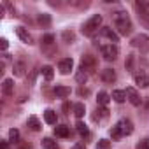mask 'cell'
<instances>
[{
	"mask_svg": "<svg viewBox=\"0 0 149 149\" xmlns=\"http://www.w3.org/2000/svg\"><path fill=\"white\" fill-rule=\"evenodd\" d=\"M112 21H114V25H116V28L121 35H130L133 32V25H132V19L126 14V11H114L112 13Z\"/></svg>",
	"mask_w": 149,
	"mask_h": 149,
	"instance_id": "cell-1",
	"label": "cell"
},
{
	"mask_svg": "<svg viewBox=\"0 0 149 149\" xmlns=\"http://www.w3.org/2000/svg\"><path fill=\"white\" fill-rule=\"evenodd\" d=\"M100 25H102V16H100V14H95V16H91V18L83 25L81 32H83L84 35H88V37H93V35L98 32Z\"/></svg>",
	"mask_w": 149,
	"mask_h": 149,
	"instance_id": "cell-2",
	"label": "cell"
},
{
	"mask_svg": "<svg viewBox=\"0 0 149 149\" xmlns=\"http://www.w3.org/2000/svg\"><path fill=\"white\" fill-rule=\"evenodd\" d=\"M100 54L104 56V60L112 61V60L118 58V54H119V47H118L116 44H104V46H100Z\"/></svg>",
	"mask_w": 149,
	"mask_h": 149,
	"instance_id": "cell-3",
	"label": "cell"
},
{
	"mask_svg": "<svg viewBox=\"0 0 149 149\" xmlns=\"http://www.w3.org/2000/svg\"><path fill=\"white\" fill-rule=\"evenodd\" d=\"M116 126L119 128V132L123 133V137H126V135H132V133H133V123H132L128 118H121V119L116 123Z\"/></svg>",
	"mask_w": 149,
	"mask_h": 149,
	"instance_id": "cell-4",
	"label": "cell"
},
{
	"mask_svg": "<svg viewBox=\"0 0 149 149\" xmlns=\"http://www.w3.org/2000/svg\"><path fill=\"white\" fill-rule=\"evenodd\" d=\"M81 68H84L88 74L93 72V70L97 68V60H95L91 54H84V56L81 58Z\"/></svg>",
	"mask_w": 149,
	"mask_h": 149,
	"instance_id": "cell-5",
	"label": "cell"
},
{
	"mask_svg": "<svg viewBox=\"0 0 149 149\" xmlns=\"http://www.w3.org/2000/svg\"><path fill=\"white\" fill-rule=\"evenodd\" d=\"M125 93H126V98L130 100V104H132V105H135V107H139V105H140V102H142V100H140V95L137 93V90H135V88L128 86V88L125 90Z\"/></svg>",
	"mask_w": 149,
	"mask_h": 149,
	"instance_id": "cell-6",
	"label": "cell"
},
{
	"mask_svg": "<svg viewBox=\"0 0 149 149\" xmlns=\"http://www.w3.org/2000/svg\"><path fill=\"white\" fill-rule=\"evenodd\" d=\"M133 81H135V84H137L139 88H146V86H149V77H147V74L142 72V70H139V72L133 74Z\"/></svg>",
	"mask_w": 149,
	"mask_h": 149,
	"instance_id": "cell-7",
	"label": "cell"
},
{
	"mask_svg": "<svg viewBox=\"0 0 149 149\" xmlns=\"http://www.w3.org/2000/svg\"><path fill=\"white\" fill-rule=\"evenodd\" d=\"M100 79L107 84H112L116 81V72L112 68H104V70H100Z\"/></svg>",
	"mask_w": 149,
	"mask_h": 149,
	"instance_id": "cell-8",
	"label": "cell"
},
{
	"mask_svg": "<svg viewBox=\"0 0 149 149\" xmlns=\"http://www.w3.org/2000/svg\"><path fill=\"white\" fill-rule=\"evenodd\" d=\"M72 67H74V60H72V58H63V60H60V63H58V68H60V72L63 74V76L70 74Z\"/></svg>",
	"mask_w": 149,
	"mask_h": 149,
	"instance_id": "cell-9",
	"label": "cell"
},
{
	"mask_svg": "<svg viewBox=\"0 0 149 149\" xmlns=\"http://www.w3.org/2000/svg\"><path fill=\"white\" fill-rule=\"evenodd\" d=\"M25 70H26V65H25L23 60H16L13 63V74H14L16 77H23L25 76Z\"/></svg>",
	"mask_w": 149,
	"mask_h": 149,
	"instance_id": "cell-10",
	"label": "cell"
},
{
	"mask_svg": "<svg viewBox=\"0 0 149 149\" xmlns=\"http://www.w3.org/2000/svg\"><path fill=\"white\" fill-rule=\"evenodd\" d=\"M102 35H104L105 39H109V44L119 42V35H118L112 28H109V26H104V28H102Z\"/></svg>",
	"mask_w": 149,
	"mask_h": 149,
	"instance_id": "cell-11",
	"label": "cell"
},
{
	"mask_svg": "<svg viewBox=\"0 0 149 149\" xmlns=\"http://www.w3.org/2000/svg\"><path fill=\"white\" fill-rule=\"evenodd\" d=\"M16 33H18V37H19L25 44H33V37L30 35V32H28L25 26H18V28H16Z\"/></svg>",
	"mask_w": 149,
	"mask_h": 149,
	"instance_id": "cell-12",
	"label": "cell"
},
{
	"mask_svg": "<svg viewBox=\"0 0 149 149\" xmlns=\"http://www.w3.org/2000/svg\"><path fill=\"white\" fill-rule=\"evenodd\" d=\"M2 93L6 97H11L14 93V81L13 79H4V83H2Z\"/></svg>",
	"mask_w": 149,
	"mask_h": 149,
	"instance_id": "cell-13",
	"label": "cell"
},
{
	"mask_svg": "<svg viewBox=\"0 0 149 149\" xmlns=\"http://www.w3.org/2000/svg\"><path fill=\"white\" fill-rule=\"evenodd\" d=\"M132 46L142 47V51H146V49H147V37H146V35H137V37L132 40Z\"/></svg>",
	"mask_w": 149,
	"mask_h": 149,
	"instance_id": "cell-14",
	"label": "cell"
},
{
	"mask_svg": "<svg viewBox=\"0 0 149 149\" xmlns=\"http://www.w3.org/2000/svg\"><path fill=\"white\" fill-rule=\"evenodd\" d=\"M54 135L60 137V139H68V137H70V130H68V126L60 125V126L54 128Z\"/></svg>",
	"mask_w": 149,
	"mask_h": 149,
	"instance_id": "cell-15",
	"label": "cell"
},
{
	"mask_svg": "<svg viewBox=\"0 0 149 149\" xmlns=\"http://www.w3.org/2000/svg\"><path fill=\"white\" fill-rule=\"evenodd\" d=\"M54 95H56V98H67L68 95H70V88H67V86H56L54 88Z\"/></svg>",
	"mask_w": 149,
	"mask_h": 149,
	"instance_id": "cell-16",
	"label": "cell"
},
{
	"mask_svg": "<svg viewBox=\"0 0 149 149\" xmlns=\"http://www.w3.org/2000/svg\"><path fill=\"white\" fill-rule=\"evenodd\" d=\"M56 112L54 111H51V109H46L44 111V121L47 123V125H56Z\"/></svg>",
	"mask_w": 149,
	"mask_h": 149,
	"instance_id": "cell-17",
	"label": "cell"
},
{
	"mask_svg": "<svg viewBox=\"0 0 149 149\" xmlns=\"http://www.w3.org/2000/svg\"><path fill=\"white\" fill-rule=\"evenodd\" d=\"M97 102H98V105L107 107V105H109V102H111V95H109V93H105V91H100V93H98V97H97Z\"/></svg>",
	"mask_w": 149,
	"mask_h": 149,
	"instance_id": "cell-18",
	"label": "cell"
},
{
	"mask_svg": "<svg viewBox=\"0 0 149 149\" xmlns=\"http://www.w3.org/2000/svg\"><path fill=\"white\" fill-rule=\"evenodd\" d=\"M26 125H28V128L33 130V132H39V130H40V121H39L37 116H30L28 121H26Z\"/></svg>",
	"mask_w": 149,
	"mask_h": 149,
	"instance_id": "cell-19",
	"label": "cell"
},
{
	"mask_svg": "<svg viewBox=\"0 0 149 149\" xmlns=\"http://www.w3.org/2000/svg\"><path fill=\"white\" fill-rule=\"evenodd\" d=\"M111 97H112V98H114V102H118V104H123V102L126 100V93H125L123 90H114Z\"/></svg>",
	"mask_w": 149,
	"mask_h": 149,
	"instance_id": "cell-20",
	"label": "cell"
},
{
	"mask_svg": "<svg viewBox=\"0 0 149 149\" xmlns=\"http://www.w3.org/2000/svg\"><path fill=\"white\" fill-rule=\"evenodd\" d=\"M76 81H77L79 84H86V81H88V72H86L84 68H79V70H77V74H76Z\"/></svg>",
	"mask_w": 149,
	"mask_h": 149,
	"instance_id": "cell-21",
	"label": "cell"
},
{
	"mask_svg": "<svg viewBox=\"0 0 149 149\" xmlns=\"http://www.w3.org/2000/svg\"><path fill=\"white\" fill-rule=\"evenodd\" d=\"M107 116H109L107 107H100V109H97V111H95L93 119H95V121H100V119H104V118H107Z\"/></svg>",
	"mask_w": 149,
	"mask_h": 149,
	"instance_id": "cell-22",
	"label": "cell"
},
{
	"mask_svg": "<svg viewBox=\"0 0 149 149\" xmlns=\"http://www.w3.org/2000/svg\"><path fill=\"white\" fill-rule=\"evenodd\" d=\"M84 112H86V107H84V104H81V102H77L76 105H74V114H76V118H83L84 116Z\"/></svg>",
	"mask_w": 149,
	"mask_h": 149,
	"instance_id": "cell-23",
	"label": "cell"
},
{
	"mask_svg": "<svg viewBox=\"0 0 149 149\" xmlns=\"http://www.w3.org/2000/svg\"><path fill=\"white\" fill-rule=\"evenodd\" d=\"M40 72H42V76L47 79V81H51L53 77H54V72H53V67H49V65H44L42 68H40Z\"/></svg>",
	"mask_w": 149,
	"mask_h": 149,
	"instance_id": "cell-24",
	"label": "cell"
},
{
	"mask_svg": "<svg viewBox=\"0 0 149 149\" xmlns=\"http://www.w3.org/2000/svg\"><path fill=\"white\" fill-rule=\"evenodd\" d=\"M37 21H39L42 26H49V25H51V16H49V14H46V13L37 14Z\"/></svg>",
	"mask_w": 149,
	"mask_h": 149,
	"instance_id": "cell-25",
	"label": "cell"
},
{
	"mask_svg": "<svg viewBox=\"0 0 149 149\" xmlns=\"http://www.w3.org/2000/svg\"><path fill=\"white\" fill-rule=\"evenodd\" d=\"M54 40H56V39H54L53 33H46L40 42H42V47H47V46H54Z\"/></svg>",
	"mask_w": 149,
	"mask_h": 149,
	"instance_id": "cell-26",
	"label": "cell"
},
{
	"mask_svg": "<svg viewBox=\"0 0 149 149\" xmlns=\"http://www.w3.org/2000/svg\"><path fill=\"white\" fill-rule=\"evenodd\" d=\"M76 128H77V132L81 133V137H90V130H88V126L83 123V121H77V125H76Z\"/></svg>",
	"mask_w": 149,
	"mask_h": 149,
	"instance_id": "cell-27",
	"label": "cell"
},
{
	"mask_svg": "<svg viewBox=\"0 0 149 149\" xmlns=\"http://www.w3.org/2000/svg\"><path fill=\"white\" fill-rule=\"evenodd\" d=\"M61 39L65 40V42H74V40H76V33H74V32H68V30H65V32H61Z\"/></svg>",
	"mask_w": 149,
	"mask_h": 149,
	"instance_id": "cell-28",
	"label": "cell"
},
{
	"mask_svg": "<svg viewBox=\"0 0 149 149\" xmlns=\"http://www.w3.org/2000/svg\"><path fill=\"white\" fill-rule=\"evenodd\" d=\"M9 142H13V144L19 142V132H18L16 128H11V130H9Z\"/></svg>",
	"mask_w": 149,
	"mask_h": 149,
	"instance_id": "cell-29",
	"label": "cell"
},
{
	"mask_svg": "<svg viewBox=\"0 0 149 149\" xmlns=\"http://www.w3.org/2000/svg\"><path fill=\"white\" fill-rule=\"evenodd\" d=\"M42 146H44L46 149H58V146H56V142H54L53 139H49V137H46V139H42Z\"/></svg>",
	"mask_w": 149,
	"mask_h": 149,
	"instance_id": "cell-30",
	"label": "cell"
},
{
	"mask_svg": "<svg viewBox=\"0 0 149 149\" xmlns=\"http://www.w3.org/2000/svg\"><path fill=\"white\" fill-rule=\"evenodd\" d=\"M111 137H112V140H119V139L123 137V133L119 132L118 126H112V128H111Z\"/></svg>",
	"mask_w": 149,
	"mask_h": 149,
	"instance_id": "cell-31",
	"label": "cell"
},
{
	"mask_svg": "<svg viewBox=\"0 0 149 149\" xmlns=\"http://www.w3.org/2000/svg\"><path fill=\"white\" fill-rule=\"evenodd\" d=\"M42 53H44L46 56H53V54H56V46H47V47H42Z\"/></svg>",
	"mask_w": 149,
	"mask_h": 149,
	"instance_id": "cell-32",
	"label": "cell"
},
{
	"mask_svg": "<svg viewBox=\"0 0 149 149\" xmlns=\"http://www.w3.org/2000/svg\"><path fill=\"white\" fill-rule=\"evenodd\" d=\"M109 147H111V140H107V139H100L98 140L97 149H109Z\"/></svg>",
	"mask_w": 149,
	"mask_h": 149,
	"instance_id": "cell-33",
	"label": "cell"
},
{
	"mask_svg": "<svg viewBox=\"0 0 149 149\" xmlns=\"http://www.w3.org/2000/svg\"><path fill=\"white\" fill-rule=\"evenodd\" d=\"M135 149H149V137L147 139H142L140 142H137Z\"/></svg>",
	"mask_w": 149,
	"mask_h": 149,
	"instance_id": "cell-34",
	"label": "cell"
},
{
	"mask_svg": "<svg viewBox=\"0 0 149 149\" xmlns=\"http://www.w3.org/2000/svg\"><path fill=\"white\" fill-rule=\"evenodd\" d=\"M133 54H128V58H126V63H125V67H126V70L128 72H132L133 70Z\"/></svg>",
	"mask_w": 149,
	"mask_h": 149,
	"instance_id": "cell-35",
	"label": "cell"
},
{
	"mask_svg": "<svg viewBox=\"0 0 149 149\" xmlns=\"http://www.w3.org/2000/svg\"><path fill=\"white\" fill-rule=\"evenodd\" d=\"M81 97H86V95H90V90H84V88H79V91H77Z\"/></svg>",
	"mask_w": 149,
	"mask_h": 149,
	"instance_id": "cell-36",
	"label": "cell"
},
{
	"mask_svg": "<svg viewBox=\"0 0 149 149\" xmlns=\"http://www.w3.org/2000/svg\"><path fill=\"white\" fill-rule=\"evenodd\" d=\"M7 39H0V47H2V49H7Z\"/></svg>",
	"mask_w": 149,
	"mask_h": 149,
	"instance_id": "cell-37",
	"label": "cell"
},
{
	"mask_svg": "<svg viewBox=\"0 0 149 149\" xmlns=\"http://www.w3.org/2000/svg\"><path fill=\"white\" fill-rule=\"evenodd\" d=\"M70 149H86V147H84V144H81V142H77V144H74V146H72Z\"/></svg>",
	"mask_w": 149,
	"mask_h": 149,
	"instance_id": "cell-38",
	"label": "cell"
},
{
	"mask_svg": "<svg viewBox=\"0 0 149 149\" xmlns=\"http://www.w3.org/2000/svg\"><path fill=\"white\" fill-rule=\"evenodd\" d=\"M18 149H30V144H25V146H21V147H18Z\"/></svg>",
	"mask_w": 149,
	"mask_h": 149,
	"instance_id": "cell-39",
	"label": "cell"
},
{
	"mask_svg": "<svg viewBox=\"0 0 149 149\" xmlns=\"http://www.w3.org/2000/svg\"><path fill=\"white\" fill-rule=\"evenodd\" d=\"M146 109H147V111H149V97H147V98H146Z\"/></svg>",
	"mask_w": 149,
	"mask_h": 149,
	"instance_id": "cell-40",
	"label": "cell"
}]
</instances>
